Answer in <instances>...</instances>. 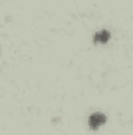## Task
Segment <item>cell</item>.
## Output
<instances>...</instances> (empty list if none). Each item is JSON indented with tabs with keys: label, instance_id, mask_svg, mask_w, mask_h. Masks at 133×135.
<instances>
[{
	"label": "cell",
	"instance_id": "cell-2",
	"mask_svg": "<svg viewBox=\"0 0 133 135\" xmlns=\"http://www.w3.org/2000/svg\"><path fill=\"white\" fill-rule=\"evenodd\" d=\"M110 32L108 30H99L97 33L94 35V42H97V44H105V42H108V39H110Z\"/></svg>",
	"mask_w": 133,
	"mask_h": 135
},
{
	"label": "cell",
	"instance_id": "cell-1",
	"mask_svg": "<svg viewBox=\"0 0 133 135\" xmlns=\"http://www.w3.org/2000/svg\"><path fill=\"white\" fill-rule=\"evenodd\" d=\"M105 121H106V118H105L103 113H93V115L89 116V119H88L91 129H97V127H100Z\"/></svg>",
	"mask_w": 133,
	"mask_h": 135
}]
</instances>
